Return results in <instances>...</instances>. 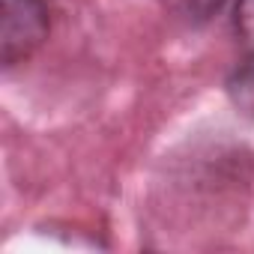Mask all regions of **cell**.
<instances>
[{"label":"cell","instance_id":"obj_1","mask_svg":"<svg viewBox=\"0 0 254 254\" xmlns=\"http://www.w3.org/2000/svg\"><path fill=\"white\" fill-rule=\"evenodd\" d=\"M51 12L45 0H0V60L3 69L24 63L48 36Z\"/></svg>","mask_w":254,"mask_h":254},{"label":"cell","instance_id":"obj_2","mask_svg":"<svg viewBox=\"0 0 254 254\" xmlns=\"http://www.w3.org/2000/svg\"><path fill=\"white\" fill-rule=\"evenodd\" d=\"M224 93L242 117L254 120V54H248L242 63H236L230 69V75L224 81Z\"/></svg>","mask_w":254,"mask_h":254},{"label":"cell","instance_id":"obj_3","mask_svg":"<svg viewBox=\"0 0 254 254\" xmlns=\"http://www.w3.org/2000/svg\"><path fill=\"white\" fill-rule=\"evenodd\" d=\"M165 3H168V9H171L177 18H183L186 24L203 27V24H209V21L227 6V0H165Z\"/></svg>","mask_w":254,"mask_h":254},{"label":"cell","instance_id":"obj_4","mask_svg":"<svg viewBox=\"0 0 254 254\" xmlns=\"http://www.w3.org/2000/svg\"><path fill=\"white\" fill-rule=\"evenodd\" d=\"M233 33L248 54H254V0H236L233 3Z\"/></svg>","mask_w":254,"mask_h":254}]
</instances>
